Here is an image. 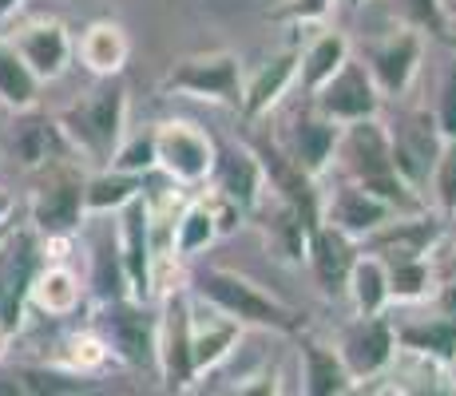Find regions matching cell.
I'll return each instance as SVG.
<instances>
[{"mask_svg": "<svg viewBox=\"0 0 456 396\" xmlns=\"http://www.w3.org/2000/svg\"><path fill=\"white\" fill-rule=\"evenodd\" d=\"M56 127L64 135L68 151L92 158L95 166H108L119 143L127 139V87L124 84H103L87 92L80 103L64 108L56 116Z\"/></svg>", "mask_w": 456, "mask_h": 396, "instance_id": "obj_1", "label": "cell"}, {"mask_svg": "<svg viewBox=\"0 0 456 396\" xmlns=\"http://www.w3.org/2000/svg\"><path fill=\"white\" fill-rule=\"evenodd\" d=\"M195 294H199V302H207L215 313L231 317L242 329H247V325H254V329H274V333L302 329V313L226 266H207L203 274L195 278Z\"/></svg>", "mask_w": 456, "mask_h": 396, "instance_id": "obj_2", "label": "cell"}, {"mask_svg": "<svg viewBox=\"0 0 456 396\" xmlns=\"http://www.w3.org/2000/svg\"><path fill=\"white\" fill-rule=\"evenodd\" d=\"M44 266V246L28 226H8L0 238V333L8 341L28 317V289Z\"/></svg>", "mask_w": 456, "mask_h": 396, "instance_id": "obj_3", "label": "cell"}, {"mask_svg": "<svg viewBox=\"0 0 456 396\" xmlns=\"http://www.w3.org/2000/svg\"><path fill=\"white\" fill-rule=\"evenodd\" d=\"M163 95H191L239 111L242 103V64L234 52H195L171 64L159 84Z\"/></svg>", "mask_w": 456, "mask_h": 396, "instance_id": "obj_4", "label": "cell"}, {"mask_svg": "<svg viewBox=\"0 0 456 396\" xmlns=\"http://www.w3.org/2000/svg\"><path fill=\"white\" fill-rule=\"evenodd\" d=\"M385 135H389V158H393L397 179L420 195L428 187V179H433V166L444 147L441 131L433 123V111H425V108L397 111V116L385 123Z\"/></svg>", "mask_w": 456, "mask_h": 396, "instance_id": "obj_5", "label": "cell"}, {"mask_svg": "<svg viewBox=\"0 0 456 396\" xmlns=\"http://www.w3.org/2000/svg\"><path fill=\"white\" fill-rule=\"evenodd\" d=\"M84 179L72 163L48 166V182H40L28 198V230L37 238H72L84 222Z\"/></svg>", "mask_w": 456, "mask_h": 396, "instance_id": "obj_6", "label": "cell"}, {"mask_svg": "<svg viewBox=\"0 0 456 396\" xmlns=\"http://www.w3.org/2000/svg\"><path fill=\"white\" fill-rule=\"evenodd\" d=\"M155 139V166L183 190H195L210 182L215 171V139L187 119H167L151 131Z\"/></svg>", "mask_w": 456, "mask_h": 396, "instance_id": "obj_7", "label": "cell"}, {"mask_svg": "<svg viewBox=\"0 0 456 396\" xmlns=\"http://www.w3.org/2000/svg\"><path fill=\"white\" fill-rule=\"evenodd\" d=\"M116 222V258L124 270L127 297L139 305H151L155 297V238H151V206L147 190L131 206L119 210Z\"/></svg>", "mask_w": 456, "mask_h": 396, "instance_id": "obj_8", "label": "cell"}, {"mask_svg": "<svg viewBox=\"0 0 456 396\" xmlns=\"http://www.w3.org/2000/svg\"><path fill=\"white\" fill-rule=\"evenodd\" d=\"M155 368L163 376V389L171 396L187 392L195 384V357H191V294L175 289L163 297L159 333H155Z\"/></svg>", "mask_w": 456, "mask_h": 396, "instance_id": "obj_9", "label": "cell"}, {"mask_svg": "<svg viewBox=\"0 0 456 396\" xmlns=\"http://www.w3.org/2000/svg\"><path fill=\"white\" fill-rule=\"evenodd\" d=\"M250 151H254V158H258V166H262L266 195L286 202V206H290L294 214L310 226V230L314 226H322V190H318V182H314L302 166H294L290 155H286L270 135H262L258 143H250Z\"/></svg>", "mask_w": 456, "mask_h": 396, "instance_id": "obj_10", "label": "cell"}, {"mask_svg": "<svg viewBox=\"0 0 456 396\" xmlns=\"http://www.w3.org/2000/svg\"><path fill=\"white\" fill-rule=\"evenodd\" d=\"M103 345L111 349V357L124 365H155V333H159V317L151 313V305H139L131 297H116L103 302L100 329Z\"/></svg>", "mask_w": 456, "mask_h": 396, "instance_id": "obj_11", "label": "cell"}, {"mask_svg": "<svg viewBox=\"0 0 456 396\" xmlns=\"http://www.w3.org/2000/svg\"><path fill=\"white\" fill-rule=\"evenodd\" d=\"M420 56H425V40L409 28H393L389 36H377L365 44L362 64L381 100H401L420 72Z\"/></svg>", "mask_w": 456, "mask_h": 396, "instance_id": "obj_12", "label": "cell"}, {"mask_svg": "<svg viewBox=\"0 0 456 396\" xmlns=\"http://www.w3.org/2000/svg\"><path fill=\"white\" fill-rule=\"evenodd\" d=\"M338 357L346 365L349 381H377L381 373L393 368V357H397V341H393V321L389 317H354V321L341 329L338 337Z\"/></svg>", "mask_w": 456, "mask_h": 396, "instance_id": "obj_13", "label": "cell"}, {"mask_svg": "<svg viewBox=\"0 0 456 396\" xmlns=\"http://www.w3.org/2000/svg\"><path fill=\"white\" fill-rule=\"evenodd\" d=\"M314 100V111H318L322 119L338 123V127H349V123H365V119H377L381 116V95H377L370 72H365L362 60L349 56L346 64H341V72L330 79L326 87H318V92L310 95Z\"/></svg>", "mask_w": 456, "mask_h": 396, "instance_id": "obj_14", "label": "cell"}, {"mask_svg": "<svg viewBox=\"0 0 456 396\" xmlns=\"http://www.w3.org/2000/svg\"><path fill=\"white\" fill-rule=\"evenodd\" d=\"M333 166L341 171L346 182L370 187V182L393 179V158H389V135H385L381 119H365V123H349L338 135V155Z\"/></svg>", "mask_w": 456, "mask_h": 396, "instance_id": "obj_15", "label": "cell"}, {"mask_svg": "<svg viewBox=\"0 0 456 396\" xmlns=\"http://www.w3.org/2000/svg\"><path fill=\"white\" fill-rule=\"evenodd\" d=\"M441 234H444V222L433 210H425V214H401L393 222H385L377 234H370L365 242H357V250L385 262V266H393V262H425L441 246Z\"/></svg>", "mask_w": 456, "mask_h": 396, "instance_id": "obj_16", "label": "cell"}, {"mask_svg": "<svg viewBox=\"0 0 456 396\" xmlns=\"http://www.w3.org/2000/svg\"><path fill=\"white\" fill-rule=\"evenodd\" d=\"M8 44L16 48V56L24 60V68L32 72V79L44 87L52 79H60L68 72V64L76 60V40L68 32L64 20H28L8 36Z\"/></svg>", "mask_w": 456, "mask_h": 396, "instance_id": "obj_17", "label": "cell"}, {"mask_svg": "<svg viewBox=\"0 0 456 396\" xmlns=\"http://www.w3.org/2000/svg\"><path fill=\"white\" fill-rule=\"evenodd\" d=\"M338 135H341L338 123L322 119L318 111L310 108V111H297V116H290V123L282 127V135H278L274 143L290 155L294 166H302V171L318 182L322 174L333 166V155H338Z\"/></svg>", "mask_w": 456, "mask_h": 396, "instance_id": "obj_18", "label": "cell"}, {"mask_svg": "<svg viewBox=\"0 0 456 396\" xmlns=\"http://www.w3.org/2000/svg\"><path fill=\"white\" fill-rule=\"evenodd\" d=\"M215 195H223L226 202L242 210V214H254L266 198V182H262V166L247 143H226L215 147V171H210L207 182Z\"/></svg>", "mask_w": 456, "mask_h": 396, "instance_id": "obj_19", "label": "cell"}, {"mask_svg": "<svg viewBox=\"0 0 456 396\" xmlns=\"http://www.w3.org/2000/svg\"><path fill=\"white\" fill-rule=\"evenodd\" d=\"M393 218H401V214H393L370 190H362L357 182H346V179L322 198V222L341 230L346 238H354V242H365V238L377 234L385 222H393Z\"/></svg>", "mask_w": 456, "mask_h": 396, "instance_id": "obj_20", "label": "cell"}, {"mask_svg": "<svg viewBox=\"0 0 456 396\" xmlns=\"http://www.w3.org/2000/svg\"><path fill=\"white\" fill-rule=\"evenodd\" d=\"M297 64H302V52L282 48V52H274V56H270L247 84H242V103H239L242 123L266 119L270 111L282 103V95L297 84Z\"/></svg>", "mask_w": 456, "mask_h": 396, "instance_id": "obj_21", "label": "cell"}, {"mask_svg": "<svg viewBox=\"0 0 456 396\" xmlns=\"http://www.w3.org/2000/svg\"><path fill=\"white\" fill-rule=\"evenodd\" d=\"M357 242L354 238H346L341 230H333V226H314L310 238H305V262H310V274L314 281L322 286V294L326 297H338L346 294L349 286V270H354L357 262Z\"/></svg>", "mask_w": 456, "mask_h": 396, "instance_id": "obj_22", "label": "cell"}, {"mask_svg": "<svg viewBox=\"0 0 456 396\" xmlns=\"http://www.w3.org/2000/svg\"><path fill=\"white\" fill-rule=\"evenodd\" d=\"M12 155L20 158V166H28V171L56 166V163H68V158H72L64 135H60V127H56V116H52V119L37 116V108L20 111V119H16V127H12Z\"/></svg>", "mask_w": 456, "mask_h": 396, "instance_id": "obj_23", "label": "cell"}, {"mask_svg": "<svg viewBox=\"0 0 456 396\" xmlns=\"http://www.w3.org/2000/svg\"><path fill=\"white\" fill-rule=\"evenodd\" d=\"M127 56H131V40L124 24L116 20H92L76 40V60L100 79H116L127 68Z\"/></svg>", "mask_w": 456, "mask_h": 396, "instance_id": "obj_24", "label": "cell"}, {"mask_svg": "<svg viewBox=\"0 0 456 396\" xmlns=\"http://www.w3.org/2000/svg\"><path fill=\"white\" fill-rule=\"evenodd\" d=\"M250 222H258L262 242H266V250L274 254L278 262H286V266L305 262V238H310V226H305L286 202L266 195L262 206L250 214Z\"/></svg>", "mask_w": 456, "mask_h": 396, "instance_id": "obj_25", "label": "cell"}, {"mask_svg": "<svg viewBox=\"0 0 456 396\" xmlns=\"http://www.w3.org/2000/svg\"><path fill=\"white\" fill-rule=\"evenodd\" d=\"M84 302V281L68 262H44L28 289V310L44 317H72Z\"/></svg>", "mask_w": 456, "mask_h": 396, "instance_id": "obj_26", "label": "cell"}, {"mask_svg": "<svg viewBox=\"0 0 456 396\" xmlns=\"http://www.w3.org/2000/svg\"><path fill=\"white\" fill-rule=\"evenodd\" d=\"M239 341H242V325H234L231 317L215 313L210 305H207V317L191 305V357H195V373L218 368L234 353Z\"/></svg>", "mask_w": 456, "mask_h": 396, "instance_id": "obj_27", "label": "cell"}, {"mask_svg": "<svg viewBox=\"0 0 456 396\" xmlns=\"http://www.w3.org/2000/svg\"><path fill=\"white\" fill-rule=\"evenodd\" d=\"M84 376L56 365H0V396H80Z\"/></svg>", "mask_w": 456, "mask_h": 396, "instance_id": "obj_28", "label": "cell"}, {"mask_svg": "<svg viewBox=\"0 0 456 396\" xmlns=\"http://www.w3.org/2000/svg\"><path fill=\"white\" fill-rule=\"evenodd\" d=\"M297 357H302V392L305 396H346V392L357 389V384L349 381L346 365H341V357L333 345L302 337Z\"/></svg>", "mask_w": 456, "mask_h": 396, "instance_id": "obj_29", "label": "cell"}, {"mask_svg": "<svg viewBox=\"0 0 456 396\" xmlns=\"http://www.w3.org/2000/svg\"><path fill=\"white\" fill-rule=\"evenodd\" d=\"M393 341L397 353H413L436 365H456V325L441 321V317H425V321H405L393 325Z\"/></svg>", "mask_w": 456, "mask_h": 396, "instance_id": "obj_30", "label": "cell"}, {"mask_svg": "<svg viewBox=\"0 0 456 396\" xmlns=\"http://www.w3.org/2000/svg\"><path fill=\"white\" fill-rule=\"evenodd\" d=\"M143 195V179L135 174H119L111 166L87 174L84 179V214L87 218H103V214H119L124 206H131Z\"/></svg>", "mask_w": 456, "mask_h": 396, "instance_id": "obj_31", "label": "cell"}, {"mask_svg": "<svg viewBox=\"0 0 456 396\" xmlns=\"http://www.w3.org/2000/svg\"><path fill=\"white\" fill-rule=\"evenodd\" d=\"M349 60V40L341 32H318L302 52V64H297V84L305 95H314L318 87H326L333 76L341 72V64Z\"/></svg>", "mask_w": 456, "mask_h": 396, "instance_id": "obj_32", "label": "cell"}, {"mask_svg": "<svg viewBox=\"0 0 456 396\" xmlns=\"http://www.w3.org/2000/svg\"><path fill=\"white\" fill-rule=\"evenodd\" d=\"M397 381H393V396H456V376L449 365L436 360L413 357V353H397Z\"/></svg>", "mask_w": 456, "mask_h": 396, "instance_id": "obj_33", "label": "cell"}, {"mask_svg": "<svg viewBox=\"0 0 456 396\" xmlns=\"http://www.w3.org/2000/svg\"><path fill=\"white\" fill-rule=\"evenodd\" d=\"M346 294L354 302L357 317H381L389 310V274H385V262L370 258V254H357L354 270H349Z\"/></svg>", "mask_w": 456, "mask_h": 396, "instance_id": "obj_34", "label": "cell"}, {"mask_svg": "<svg viewBox=\"0 0 456 396\" xmlns=\"http://www.w3.org/2000/svg\"><path fill=\"white\" fill-rule=\"evenodd\" d=\"M215 238H218L215 218H210L203 195H195L191 202H183L179 214H175V226H171V258L175 262L195 258V254L207 250Z\"/></svg>", "mask_w": 456, "mask_h": 396, "instance_id": "obj_35", "label": "cell"}, {"mask_svg": "<svg viewBox=\"0 0 456 396\" xmlns=\"http://www.w3.org/2000/svg\"><path fill=\"white\" fill-rule=\"evenodd\" d=\"M0 103L8 111H32L40 103V84L32 79V72L24 68V60L16 56V48L0 36Z\"/></svg>", "mask_w": 456, "mask_h": 396, "instance_id": "obj_36", "label": "cell"}, {"mask_svg": "<svg viewBox=\"0 0 456 396\" xmlns=\"http://www.w3.org/2000/svg\"><path fill=\"white\" fill-rule=\"evenodd\" d=\"M111 349L103 345V337L95 329H84V333H72V337L64 341V349H60V360H56V368H64V373H72V376H95V373H103V368L111 365Z\"/></svg>", "mask_w": 456, "mask_h": 396, "instance_id": "obj_37", "label": "cell"}, {"mask_svg": "<svg viewBox=\"0 0 456 396\" xmlns=\"http://www.w3.org/2000/svg\"><path fill=\"white\" fill-rule=\"evenodd\" d=\"M385 274H389V302H420V297H428V289L436 286L433 278V262H393V266H385Z\"/></svg>", "mask_w": 456, "mask_h": 396, "instance_id": "obj_38", "label": "cell"}, {"mask_svg": "<svg viewBox=\"0 0 456 396\" xmlns=\"http://www.w3.org/2000/svg\"><path fill=\"white\" fill-rule=\"evenodd\" d=\"M393 12L401 16V28L428 32V36H444L449 20H444V0H393Z\"/></svg>", "mask_w": 456, "mask_h": 396, "instance_id": "obj_39", "label": "cell"}, {"mask_svg": "<svg viewBox=\"0 0 456 396\" xmlns=\"http://www.w3.org/2000/svg\"><path fill=\"white\" fill-rule=\"evenodd\" d=\"M428 187H433V202H436L433 214L441 218V222L444 218H456V143L441 147V158H436V166H433Z\"/></svg>", "mask_w": 456, "mask_h": 396, "instance_id": "obj_40", "label": "cell"}, {"mask_svg": "<svg viewBox=\"0 0 456 396\" xmlns=\"http://www.w3.org/2000/svg\"><path fill=\"white\" fill-rule=\"evenodd\" d=\"M111 171L119 174H135V179H147V174L155 171V139L151 131H143V135H127L124 143H119V151L111 155Z\"/></svg>", "mask_w": 456, "mask_h": 396, "instance_id": "obj_41", "label": "cell"}, {"mask_svg": "<svg viewBox=\"0 0 456 396\" xmlns=\"http://www.w3.org/2000/svg\"><path fill=\"white\" fill-rule=\"evenodd\" d=\"M433 123H436V131H441L444 143H456V60H449V64H444L441 100H436Z\"/></svg>", "mask_w": 456, "mask_h": 396, "instance_id": "obj_42", "label": "cell"}, {"mask_svg": "<svg viewBox=\"0 0 456 396\" xmlns=\"http://www.w3.org/2000/svg\"><path fill=\"white\" fill-rule=\"evenodd\" d=\"M338 8V0H286V8H282V16L290 24H322V20H330V12Z\"/></svg>", "mask_w": 456, "mask_h": 396, "instance_id": "obj_43", "label": "cell"}, {"mask_svg": "<svg viewBox=\"0 0 456 396\" xmlns=\"http://www.w3.org/2000/svg\"><path fill=\"white\" fill-rule=\"evenodd\" d=\"M282 389V376H278V368H262V373L247 376L242 384H234L226 396H278Z\"/></svg>", "mask_w": 456, "mask_h": 396, "instance_id": "obj_44", "label": "cell"}, {"mask_svg": "<svg viewBox=\"0 0 456 396\" xmlns=\"http://www.w3.org/2000/svg\"><path fill=\"white\" fill-rule=\"evenodd\" d=\"M436 317L456 325V281H441L436 286Z\"/></svg>", "mask_w": 456, "mask_h": 396, "instance_id": "obj_45", "label": "cell"}, {"mask_svg": "<svg viewBox=\"0 0 456 396\" xmlns=\"http://www.w3.org/2000/svg\"><path fill=\"white\" fill-rule=\"evenodd\" d=\"M433 278H436V286L441 281H456V246L449 254H441V262H433Z\"/></svg>", "mask_w": 456, "mask_h": 396, "instance_id": "obj_46", "label": "cell"}, {"mask_svg": "<svg viewBox=\"0 0 456 396\" xmlns=\"http://www.w3.org/2000/svg\"><path fill=\"white\" fill-rule=\"evenodd\" d=\"M12 210H16L12 195H8V190L0 187V230H8V218H12Z\"/></svg>", "mask_w": 456, "mask_h": 396, "instance_id": "obj_47", "label": "cell"}, {"mask_svg": "<svg viewBox=\"0 0 456 396\" xmlns=\"http://www.w3.org/2000/svg\"><path fill=\"white\" fill-rule=\"evenodd\" d=\"M20 4H24V0H0V24L12 20V16L20 12Z\"/></svg>", "mask_w": 456, "mask_h": 396, "instance_id": "obj_48", "label": "cell"}, {"mask_svg": "<svg viewBox=\"0 0 456 396\" xmlns=\"http://www.w3.org/2000/svg\"><path fill=\"white\" fill-rule=\"evenodd\" d=\"M444 20H456V0H444Z\"/></svg>", "mask_w": 456, "mask_h": 396, "instance_id": "obj_49", "label": "cell"}, {"mask_svg": "<svg viewBox=\"0 0 456 396\" xmlns=\"http://www.w3.org/2000/svg\"><path fill=\"white\" fill-rule=\"evenodd\" d=\"M4 349H8V337H4V333H0V357H4Z\"/></svg>", "mask_w": 456, "mask_h": 396, "instance_id": "obj_50", "label": "cell"}, {"mask_svg": "<svg viewBox=\"0 0 456 396\" xmlns=\"http://www.w3.org/2000/svg\"><path fill=\"white\" fill-rule=\"evenodd\" d=\"M349 4H357V8H362V4H370V0H349Z\"/></svg>", "mask_w": 456, "mask_h": 396, "instance_id": "obj_51", "label": "cell"}, {"mask_svg": "<svg viewBox=\"0 0 456 396\" xmlns=\"http://www.w3.org/2000/svg\"><path fill=\"white\" fill-rule=\"evenodd\" d=\"M346 396H362V392H346ZM365 396H377V392H365Z\"/></svg>", "mask_w": 456, "mask_h": 396, "instance_id": "obj_52", "label": "cell"}, {"mask_svg": "<svg viewBox=\"0 0 456 396\" xmlns=\"http://www.w3.org/2000/svg\"><path fill=\"white\" fill-rule=\"evenodd\" d=\"M0 238H4V230H0Z\"/></svg>", "mask_w": 456, "mask_h": 396, "instance_id": "obj_53", "label": "cell"}]
</instances>
